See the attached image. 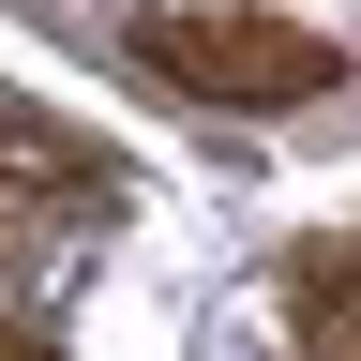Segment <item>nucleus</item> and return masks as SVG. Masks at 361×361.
Returning <instances> with one entry per match:
<instances>
[{
    "label": "nucleus",
    "mask_w": 361,
    "mask_h": 361,
    "mask_svg": "<svg viewBox=\"0 0 361 361\" xmlns=\"http://www.w3.org/2000/svg\"><path fill=\"white\" fill-rule=\"evenodd\" d=\"M135 61L196 106H316L346 75V45L301 16H241V0H166V16H135Z\"/></svg>",
    "instance_id": "nucleus-1"
},
{
    "label": "nucleus",
    "mask_w": 361,
    "mask_h": 361,
    "mask_svg": "<svg viewBox=\"0 0 361 361\" xmlns=\"http://www.w3.org/2000/svg\"><path fill=\"white\" fill-rule=\"evenodd\" d=\"M0 196H30V211H106V196H121V151H106L90 121H61L45 90L0 75Z\"/></svg>",
    "instance_id": "nucleus-2"
},
{
    "label": "nucleus",
    "mask_w": 361,
    "mask_h": 361,
    "mask_svg": "<svg viewBox=\"0 0 361 361\" xmlns=\"http://www.w3.org/2000/svg\"><path fill=\"white\" fill-rule=\"evenodd\" d=\"M286 331H301V361H361V241H301Z\"/></svg>",
    "instance_id": "nucleus-3"
},
{
    "label": "nucleus",
    "mask_w": 361,
    "mask_h": 361,
    "mask_svg": "<svg viewBox=\"0 0 361 361\" xmlns=\"http://www.w3.org/2000/svg\"><path fill=\"white\" fill-rule=\"evenodd\" d=\"M0 361H61V346H45V331H30V316H16V331H0Z\"/></svg>",
    "instance_id": "nucleus-4"
}]
</instances>
